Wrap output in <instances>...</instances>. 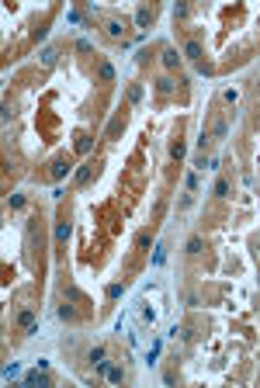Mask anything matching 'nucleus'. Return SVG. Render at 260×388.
<instances>
[{
  "mask_svg": "<svg viewBox=\"0 0 260 388\" xmlns=\"http://www.w3.org/2000/svg\"><path fill=\"white\" fill-rule=\"evenodd\" d=\"M70 170H73V159H70L66 153H59V156H56V159L49 163V177H52V180H63V177H66Z\"/></svg>",
  "mask_w": 260,
  "mask_h": 388,
  "instance_id": "f257e3e1",
  "label": "nucleus"
},
{
  "mask_svg": "<svg viewBox=\"0 0 260 388\" xmlns=\"http://www.w3.org/2000/svg\"><path fill=\"white\" fill-rule=\"evenodd\" d=\"M97 173H101V163H97V159H87V163L76 170V177H73V180H76V187H87Z\"/></svg>",
  "mask_w": 260,
  "mask_h": 388,
  "instance_id": "f03ea898",
  "label": "nucleus"
},
{
  "mask_svg": "<svg viewBox=\"0 0 260 388\" xmlns=\"http://www.w3.org/2000/svg\"><path fill=\"white\" fill-rule=\"evenodd\" d=\"M35 309L32 305H25V309H18V315H14V326L21 329V333H35Z\"/></svg>",
  "mask_w": 260,
  "mask_h": 388,
  "instance_id": "7ed1b4c3",
  "label": "nucleus"
},
{
  "mask_svg": "<svg viewBox=\"0 0 260 388\" xmlns=\"http://www.w3.org/2000/svg\"><path fill=\"white\" fill-rule=\"evenodd\" d=\"M104 32H108L111 39H128V25L118 21V18H108V21H104Z\"/></svg>",
  "mask_w": 260,
  "mask_h": 388,
  "instance_id": "20e7f679",
  "label": "nucleus"
},
{
  "mask_svg": "<svg viewBox=\"0 0 260 388\" xmlns=\"http://www.w3.org/2000/svg\"><path fill=\"white\" fill-rule=\"evenodd\" d=\"M160 63H163L167 70H181V52H177V49H163V52H160Z\"/></svg>",
  "mask_w": 260,
  "mask_h": 388,
  "instance_id": "39448f33",
  "label": "nucleus"
},
{
  "mask_svg": "<svg viewBox=\"0 0 260 388\" xmlns=\"http://www.w3.org/2000/svg\"><path fill=\"white\" fill-rule=\"evenodd\" d=\"M66 239H70V222H66V215H63V219L56 222V250H63Z\"/></svg>",
  "mask_w": 260,
  "mask_h": 388,
  "instance_id": "423d86ee",
  "label": "nucleus"
},
{
  "mask_svg": "<svg viewBox=\"0 0 260 388\" xmlns=\"http://www.w3.org/2000/svg\"><path fill=\"white\" fill-rule=\"evenodd\" d=\"M153 18H156V7H146V4H143V7L136 11V25H139V28L153 25Z\"/></svg>",
  "mask_w": 260,
  "mask_h": 388,
  "instance_id": "0eeeda50",
  "label": "nucleus"
},
{
  "mask_svg": "<svg viewBox=\"0 0 260 388\" xmlns=\"http://www.w3.org/2000/svg\"><path fill=\"white\" fill-rule=\"evenodd\" d=\"M90 146H94V139H90L87 132H76V135H73V149H76L80 156H83V153H90Z\"/></svg>",
  "mask_w": 260,
  "mask_h": 388,
  "instance_id": "6e6552de",
  "label": "nucleus"
},
{
  "mask_svg": "<svg viewBox=\"0 0 260 388\" xmlns=\"http://www.w3.org/2000/svg\"><path fill=\"white\" fill-rule=\"evenodd\" d=\"M184 56H187V59H191V63H198V66H201V45H198V42H194V39H191V42H187V45H184Z\"/></svg>",
  "mask_w": 260,
  "mask_h": 388,
  "instance_id": "1a4fd4ad",
  "label": "nucleus"
},
{
  "mask_svg": "<svg viewBox=\"0 0 260 388\" xmlns=\"http://www.w3.org/2000/svg\"><path fill=\"white\" fill-rule=\"evenodd\" d=\"M156 94H160V97H170V94H174V80H170V77H160V80H156Z\"/></svg>",
  "mask_w": 260,
  "mask_h": 388,
  "instance_id": "9d476101",
  "label": "nucleus"
},
{
  "mask_svg": "<svg viewBox=\"0 0 260 388\" xmlns=\"http://www.w3.org/2000/svg\"><path fill=\"white\" fill-rule=\"evenodd\" d=\"M146 246H153V229H143L136 236V250H146Z\"/></svg>",
  "mask_w": 260,
  "mask_h": 388,
  "instance_id": "9b49d317",
  "label": "nucleus"
},
{
  "mask_svg": "<svg viewBox=\"0 0 260 388\" xmlns=\"http://www.w3.org/2000/svg\"><path fill=\"white\" fill-rule=\"evenodd\" d=\"M184 153H187V149H184V142H181V139H174V142H170V156H174V159H184Z\"/></svg>",
  "mask_w": 260,
  "mask_h": 388,
  "instance_id": "f8f14e48",
  "label": "nucleus"
},
{
  "mask_svg": "<svg viewBox=\"0 0 260 388\" xmlns=\"http://www.w3.org/2000/svg\"><path fill=\"white\" fill-rule=\"evenodd\" d=\"M90 360H94L97 367H108V360H104V347H94V350H90Z\"/></svg>",
  "mask_w": 260,
  "mask_h": 388,
  "instance_id": "ddd939ff",
  "label": "nucleus"
},
{
  "mask_svg": "<svg viewBox=\"0 0 260 388\" xmlns=\"http://www.w3.org/2000/svg\"><path fill=\"white\" fill-rule=\"evenodd\" d=\"M225 132H229V128H225V118H219V121L212 125V135H215V139H225Z\"/></svg>",
  "mask_w": 260,
  "mask_h": 388,
  "instance_id": "4468645a",
  "label": "nucleus"
},
{
  "mask_svg": "<svg viewBox=\"0 0 260 388\" xmlns=\"http://www.w3.org/2000/svg\"><path fill=\"white\" fill-rule=\"evenodd\" d=\"M201 246H205V243H201V236H191V239H187V253H191V257H194V253H201Z\"/></svg>",
  "mask_w": 260,
  "mask_h": 388,
  "instance_id": "2eb2a0df",
  "label": "nucleus"
},
{
  "mask_svg": "<svg viewBox=\"0 0 260 388\" xmlns=\"http://www.w3.org/2000/svg\"><path fill=\"white\" fill-rule=\"evenodd\" d=\"M215 194H219V198H225V194H229V180H225V177L215 180Z\"/></svg>",
  "mask_w": 260,
  "mask_h": 388,
  "instance_id": "dca6fc26",
  "label": "nucleus"
},
{
  "mask_svg": "<svg viewBox=\"0 0 260 388\" xmlns=\"http://www.w3.org/2000/svg\"><path fill=\"white\" fill-rule=\"evenodd\" d=\"M128 101H132V104H136V101H143V87H139V83H136V87H128Z\"/></svg>",
  "mask_w": 260,
  "mask_h": 388,
  "instance_id": "f3484780",
  "label": "nucleus"
},
{
  "mask_svg": "<svg viewBox=\"0 0 260 388\" xmlns=\"http://www.w3.org/2000/svg\"><path fill=\"white\" fill-rule=\"evenodd\" d=\"M101 80H108V83L114 80V70H111V63H104V66H101Z\"/></svg>",
  "mask_w": 260,
  "mask_h": 388,
  "instance_id": "a211bd4d",
  "label": "nucleus"
},
{
  "mask_svg": "<svg viewBox=\"0 0 260 388\" xmlns=\"http://www.w3.org/2000/svg\"><path fill=\"white\" fill-rule=\"evenodd\" d=\"M59 319H76V312H73L70 305H63V309H59Z\"/></svg>",
  "mask_w": 260,
  "mask_h": 388,
  "instance_id": "6ab92c4d",
  "label": "nucleus"
},
{
  "mask_svg": "<svg viewBox=\"0 0 260 388\" xmlns=\"http://www.w3.org/2000/svg\"><path fill=\"white\" fill-rule=\"evenodd\" d=\"M108 378L111 381H121V367H108Z\"/></svg>",
  "mask_w": 260,
  "mask_h": 388,
  "instance_id": "aec40b11",
  "label": "nucleus"
},
{
  "mask_svg": "<svg viewBox=\"0 0 260 388\" xmlns=\"http://www.w3.org/2000/svg\"><path fill=\"white\" fill-rule=\"evenodd\" d=\"M28 381H32V385H49V378H45V374H32Z\"/></svg>",
  "mask_w": 260,
  "mask_h": 388,
  "instance_id": "412c9836",
  "label": "nucleus"
}]
</instances>
